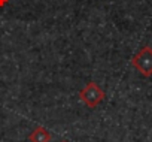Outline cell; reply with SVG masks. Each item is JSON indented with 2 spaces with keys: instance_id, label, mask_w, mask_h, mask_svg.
I'll return each mask as SVG.
<instances>
[{
  "instance_id": "6da1fadb",
  "label": "cell",
  "mask_w": 152,
  "mask_h": 142,
  "mask_svg": "<svg viewBox=\"0 0 152 142\" xmlns=\"http://www.w3.org/2000/svg\"><path fill=\"white\" fill-rule=\"evenodd\" d=\"M131 64L134 66V69L142 77H145V78L152 77V48L148 46V45L142 46L133 55Z\"/></svg>"
},
{
  "instance_id": "7a4b0ae2",
  "label": "cell",
  "mask_w": 152,
  "mask_h": 142,
  "mask_svg": "<svg viewBox=\"0 0 152 142\" xmlns=\"http://www.w3.org/2000/svg\"><path fill=\"white\" fill-rule=\"evenodd\" d=\"M104 91L100 88L99 84L96 82H88L81 91H79V99L88 106V108H96L104 100Z\"/></svg>"
},
{
  "instance_id": "3957f363",
  "label": "cell",
  "mask_w": 152,
  "mask_h": 142,
  "mask_svg": "<svg viewBox=\"0 0 152 142\" xmlns=\"http://www.w3.org/2000/svg\"><path fill=\"white\" fill-rule=\"evenodd\" d=\"M51 133L48 132V129H45L43 126H37L34 127L30 135H28V141L30 142H51Z\"/></svg>"
},
{
  "instance_id": "277c9868",
  "label": "cell",
  "mask_w": 152,
  "mask_h": 142,
  "mask_svg": "<svg viewBox=\"0 0 152 142\" xmlns=\"http://www.w3.org/2000/svg\"><path fill=\"white\" fill-rule=\"evenodd\" d=\"M6 3H8V0H0V8H3Z\"/></svg>"
},
{
  "instance_id": "5b68a950",
  "label": "cell",
  "mask_w": 152,
  "mask_h": 142,
  "mask_svg": "<svg viewBox=\"0 0 152 142\" xmlns=\"http://www.w3.org/2000/svg\"><path fill=\"white\" fill-rule=\"evenodd\" d=\"M61 142H67V141H61Z\"/></svg>"
}]
</instances>
